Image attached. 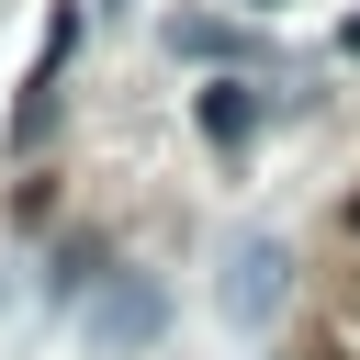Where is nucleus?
<instances>
[{"label": "nucleus", "mask_w": 360, "mask_h": 360, "mask_svg": "<svg viewBox=\"0 0 360 360\" xmlns=\"http://www.w3.org/2000/svg\"><path fill=\"white\" fill-rule=\"evenodd\" d=\"M281 270H292V259H281L270 236H259V248H236V281H225V304H236L248 326H259V315H281Z\"/></svg>", "instance_id": "1"}, {"label": "nucleus", "mask_w": 360, "mask_h": 360, "mask_svg": "<svg viewBox=\"0 0 360 360\" xmlns=\"http://www.w3.org/2000/svg\"><path fill=\"white\" fill-rule=\"evenodd\" d=\"M191 124H202L214 146H248V135H259V90H236V79H202V101H191Z\"/></svg>", "instance_id": "2"}, {"label": "nucleus", "mask_w": 360, "mask_h": 360, "mask_svg": "<svg viewBox=\"0 0 360 360\" xmlns=\"http://www.w3.org/2000/svg\"><path fill=\"white\" fill-rule=\"evenodd\" d=\"M101 326H112V338H158V292H146V281H124V292L101 304Z\"/></svg>", "instance_id": "3"}, {"label": "nucleus", "mask_w": 360, "mask_h": 360, "mask_svg": "<svg viewBox=\"0 0 360 360\" xmlns=\"http://www.w3.org/2000/svg\"><path fill=\"white\" fill-rule=\"evenodd\" d=\"M349 56H360V22H349Z\"/></svg>", "instance_id": "4"}, {"label": "nucleus", "mask_w": 360, "mask_h": 360, "mask_svg": "<svg viewBox=\"0 0 360 360\" xmlns=\"http://www.w3.org/2000/svg\"><path fill=\"white\" fill-rule=\"evenodd\" d=\"M248 11H281V0H248Z\"/></svg>", "instance_id": "5"}, {"label": "nucleus", "mask_w": 360, "mask_h": 360, "mask_svg": "<svg viewBox=\"0 0 360 360\" xmlns=\"http://www.w3.org/2000/svg\"><path fill=\"white\" fill-rule=\"evenodd\" d=\"M349 225H360V202H349Z\"/></svg>", "instance_id": "6"}]
</instances>
